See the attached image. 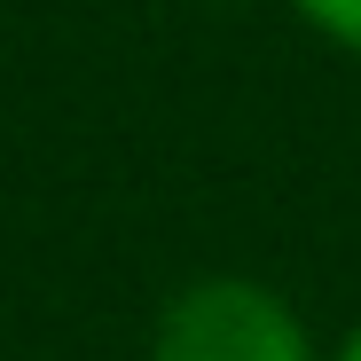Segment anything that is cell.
Returning a JSON list of instances; mask_svg holds the SVG:
<instances>
[{"label":"cell","instance_id":"cell-1","mask_svg":"<svg viewBox=\"0 0 361 361\" xmlns=\"http://www.w3.org/2000/svg\"><path fill=\"white\" fill-rule=\"evenodd\" d=\"M149 361H322L307 314L259 275H189L149 330Z\"/></svg>","mask_w":361,"mask_h":361},{"label":"cell","instance_id":"cell-2","mask_svg":"<svg viewBox=\"0 0 361 361\" xmlns=\"http://www.w3.org/2000/svg\"><path fill=\"white\" fill-rule=\"evenodd\" d=\"M290 16H307V32L314 39H330V47H345V55H361V0H283Z\"/></svg>","mask_w":361,"mask_h":361},{"label":"cell","instance_id":"cell-3","mask_svg":"<svg viewBox=\"0 0 361 361\" xmlns=\"http://www.w3.org/2000/svg\"><path fill=\"white\" fill-rule=\"evenodd\" d=\"M330 361H361V330H353V338H345V345H338Z\"/></svg>","mask_w":361,"mask_h":361}]
</instances>
